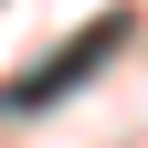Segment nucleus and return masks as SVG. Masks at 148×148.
<instances>
[{"label": "nucleus", "instance_id": "1", "mask_svg": "<svg viewBox=\"0 0 148 148\" xmlns=\"http://www.w3.org/2000/svg\"><path fill=\"white\" fill-rule=\"evenodd\" d=\"M127 42V11H106V21H85V42L74 53H53V64H32L11 95H0V116H32V106H53V95H74L85 74H106V53Z\"/></svg>", "mask_w": 148, "mask_h": 148}]
</instances>
